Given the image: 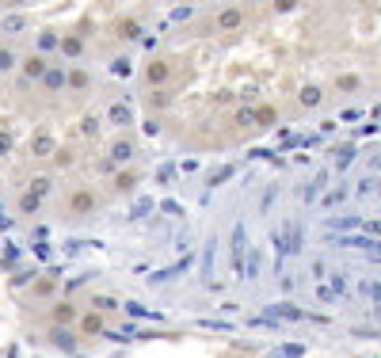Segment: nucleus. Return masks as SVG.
<instances>
[{
    "label": "nucleus",
    "mask_w": 381,
    "mask_h": 358,
    "mask_svg": "<svg viewBox=\"0 0 381 358\" xmlns=\"http://www.w3.org/2000/svg\"><path fill=\"white\" fill-rule=\"evenodd\" d=\"M168 80H172V58H153L141 65V84L149 92H164Z\"/></svg>",
    "instance_id": "f257e3e1"
},
{
    "label": "nucleus",
    "mask_w": 381,
    "mask_h": 358,
    "mask_svg": "<svg viewBox=\"0 0 381 358\" xmlns=\"http://www.w3.org/2000/svg\"><path fill=\"white\" fill-rule=\"evenodd\" d=\"M69 206H65V217H84V214H92L95 206H100V199H95V191H88V187H77V191H69Z\"/></svg>",
    "instance_id": "f03ea898"
},
{
    "label": "nucleus",
    "mask_w": 381,
    "mask_h": 358,
    "mask_svg": "<svg viewBox=\"0 0 381 358\" xmlns=\"http://www.w3.org/2000/svg\"><path fill=\"white\" fill-rule=\"evenodd\" d=\"M240 23H244V8H221V12L214 15V27L217 31H237Z\"/></svg>",
    "instance_id": "7ed1b4c3"
},
{
    "label": "nucleus",
    "mask_w": 381,
    "mask_h": 358,
    "mask_svg": "<svg viewBox=\"0 0 381 358\" xmlns=\"http://www.w3.org/2000/svg\"><path fill=\"white\" fill-rule=\"evenodd\" d=\"M46 69H50V65H46L42 54H31V58L23 61V80H42Z\"/></svg>",
    "instance_id": "20e7f679"
},
{
    "label": "nucleus",
    "mask_w": 381,
    "mask_h": 358,
    "mask_svg": "<svg viewBox=\"0 0 381 358\" xmlns=\"http://www.w3.org/2000/svg\"><path fill=\"white\" fill-rule=\"evenodd\" d=\"M130 157H134V141H130V137H115V141H111V164H123Z\"/></svg>",
    "instance_id": "39448f33"
},
{
    "label": "nucleus",
    "mask_w": 381,
    "mask_h": 358,
    "mask_svg": "<svg viewBox=\"0 0 381 358\" xmlns=\"http://www.w3.org/2000/svg\"><path fill=\"white\" fill-rule=\"evenodd\" d=\"M65 88H72V92H88V88H92V77H88L84 69H69L65 72Z\"/></svg>",
    "instance_id": "423d86ee"
},
{
    "label": "nucleus",
    "mask_w": 381,
    "mask_h": 358,
    "mask_svg": "<svg viewBox=\"0 0 381 358\" xmlns=\"http://www.w3.org/2000/svg\"><path fill=\"white\" fill-rule=\"evenodd\" d=\"M58 46H61V54H69V58H80V54H84V38H80L77 31H72V35H65Z\"/></svg>",
    "instance_id": "0eeeda50"
},
{
    "label": "nucleus",
    "mask_w": 381,
    "mask_h": 358,
    "mask_svg": "<svg viewBox=\"0 0 381 358\" xmlns=\"http://www.w3.org/2000/svg\"><path fill=\"white\" fill-rule=\"evenodd\" d=\"M42 88L46 92H61L65 88V69H46L42 72Z\"/></svg>",
    "instance_id": "6e6552de"
},
{
    "label": "nucleus",
    "mask_w": 381,
    "mask_h": 358,
    "mask_svg": "<svg viewBox=\"0 0 381 358\" xmlns=\"http://www.w3.org/2000/svg\"><path fill=\"white\" fill-rule=\"evenodd\" d=\"M80 134H84L88 141H95V137H100V115L84 111V118H80Z\"/></svg>",
    "instance_id": "1a4fd4ad"
},
{
    "label": "nucleus",
    "mask_w": 381,
    "mask_h": 358,
    "mask_svg": "<svg viewBox=\"0 0 381 358\" xmlns=\"http://www.w3.org/2000/svg\"><path fill=\"white\" fill-rule=\"evenodd\" d=\"M38 210H42V199H38L35 191H23V194H20V214L31 217V214H38Z\"/></svg>",
    "instance_id": "9d476101"
},
{
    "label": "nucleus",
    "mask_w": 381,
    "mask_h": 358,
    "mask_svg": "<svg viewBox=\"0 0 381 358\" xmlns=\"http://www.w3.org/2000/svg\"><path fill=\"white\" fill-rule=\"evenodd\" d=\"M274 316H286V320H302V309H294V305H274V309H267V320H274Z\"/></svg>",
    "instance_id": "9b49d317"
},
{
    "label": "nucleus",
    "mask_w": 381,
    "mask_h": 358,
    "mask_svg": "<svg viewBox=\"0 0 381 358\" xmlns=\"http://www.w3.org/2000/svg\"><path fill=\"white\" fill-rule=\"evenodd\" d=\"M77 324L88 332V336H100V332H103V316H95V313H84Z\"/></svg>",
    "instance_id": "f8f14e48"
},
{
    "label": "nucleus",
    "mask_w": 381,
    "mask_h": 358,
    "mask_svg": "<svg viewBox=\"0 0 381 358\" xmlns=\"http://www.w3.org/2000/svg\"><path fill=\"white\" fill-rule=\"evenodd\" d=\"M111 122H118V126H130V107H123V103H118V107H111Z\"/></svg>",
    "instance_id": "ddd939ff"
},
{
    "label": "nucleus",
    "mask_w": 381,
    "mask_h": 358,
    "mask_svg": "<svg viewBox=\"0 0 381 358\" xmlns=\"http://www.w3.org/2000/svg\"><path fill=\"white\" fill-rule=\"evenodd\" d=\"M0 69H12V50L8 46H0Z\"/></svg>",
    "instance_id": "4468645a"
},
{
    "label": "nucleus",
    "mask_w": 381,
    "mask_h": 358,
    "mask_svg": "<svg viewBox=\"0 0 381 358\" xmlns=\"http://www.w3.org/2000/svg\"><path fill=\"white\" fill-rule=\"evenodd\" d=\"M359 290H362L366 297H381V286H378V282H366V286H359Z\"/></svg>",
    "instance_id": "2eb2a0df"
}]
</instances>
